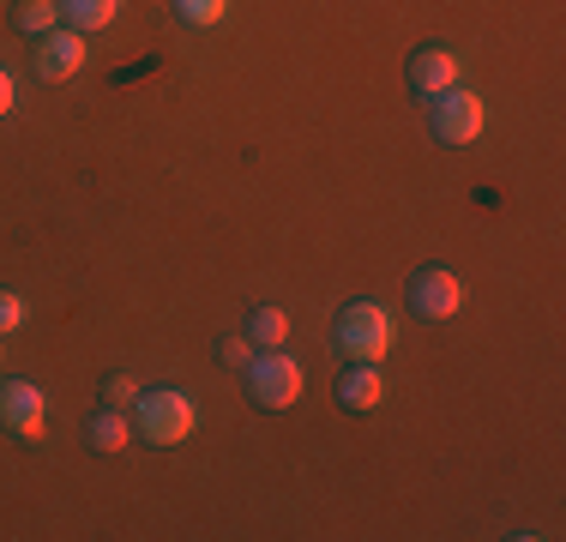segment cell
<instances>
[{
  "mask_svg": "<svg viewBox=\"0 0 566 542\" xmlns=\"http://www.w3.org/2000/svg\"><path fill=\"white\" fill-rule=\"evenodd\" d=\"M332 344L349 362H386V350L398 344V320L380 302H349L338 314V325H332Z\"/></svg>",
  "mask_w": 566,
  "mask_h": 542,
  "instance_id": "obj_1",
  "label": "cell"
},
{
  "mask_svg": "<svg viewBox=\"0 0 566 542\" xmlns=\"http://www.w3.org/2000/svg\"><path fill=\"white\" fill-rule=\"evenodd\" d=\"M193 428H199V410H193V398L175 392V386L139 392V404H133V434H145L151 446H181Z\"/></svg>",
  "mask_w": 566,
  "mask_h": 542,
  "instance_id": "obj_2",
  "label": "cell"
},
{
  "mask_svg": "<svg viewBox=\"0 0 566 542\" xmlns=\"http://www.w3.org/2000/svg\"><path fill=\"white\" fill-rule=\"evenodd\" d=\"M428 121H434V139L447 145V152H464V145H476L482 127H489V103H482L476 91L452 85V91H440V97H428Z\"/></svg>",
  "mask_w": 566,
  "mask_h": 542,
  "instance_id": "obj_3",
  "label": "cell"
},
{
  "mask_svg": "<svg viewBox=\"0 0 566 542\" xmlns=\"http://www.w3.org/2000/svg\"><path fill=\"white\" fill-rule=\"evenodd\" d=\"M248 392L265 410H290V404L302 398V362H295L290 350H260V356L248 362Z\"/></svg>",
  "mask_w": 566,
  "mask_h": 542,
  "instance_id": "obj_4",
  "label": "cell"
},
{
  "mask_svg": "<svg viewBox=\"0 0 566 542\" xmlns=\"http://www.w3.org/2000/svg\"><path fill=\"white\" fill-rule=\"evenodd\" d=\"M43 423H49L43 386H31V379H7V386H0V428H7L12 440H36Z\"/></svg>",
  "mask_w": 566,
  "mask_h": 542,
  "instance_id": "obj_5",
  "label": "cell"
},
{
  "mask_svg": "<svg viewBox=\"0 0 566 542\" xmlns=\"http://www.w3.org/2000/svg\"><path fill=\"white\" fill-rule=\"evenodd\" d=\"M458 302H464V283H458V271L422 265V271L410 278V308H416V320H452Z\"/></svg>",
  "mask_w": 566,
  "mask_h": 542,
  "instance_id": "obj_6",
  "label": "cell"
},
{
  "mask_svg": "<svg viewBox=\"0 0 566 542\" xmlns=\"http://www.w3.org/2000/svg\"><path fill=\"white\" fill-rule=\"evenodd\" d=\"M78 66H85V31L61 24V31L36 37V79H43V85H66Z\"/></svg>",
  "mask_w": 566,
  "mask_h": 542,
  "instance_id": "obj_7",
  "label": "cell"
},
{
  "mask_svg": "<svg viewBox=\"0 0 566 542\" xmlns=\"http://www.w3.org/2000/svg\"><path fill=\"white\" fill-rule=\"evenodd\" d=\"M452 85H458V61L440 43L410 54V91L416 97H440V91H452Z\"/></svg>",
  "mask_w": 566,
  "mask_h": 542,
  "instance_id": "obj_8",
  "label": "cell"
},
{
  "mask_svg": "<svg viewBox=\"0 0 566 542\" xmlns=\"http://www.w3.org/2000/svg\"><path fill=\"white\" fill-rule=\"evenodd\" d=\"M380 398H386V379H380L374 362H356V368L338 379V404H344V410H374Z\"/></svg>",
  "mask_w": 566,
  "mask_h": 542,
  "instance_id": "obj_9",
  "label": "cell"
},
{
  "mask_svg": "<svg viewBox=\"0 0 566 542\" xmlns=\"http://www.w3.org/2000/svg\"><path fill=\"white\" fill-rule=\"evenodd\" d=\"M61 12H66V24L73 31H109L115 24V12H120V0H61Z\"/></svg>",
  "mask_w": 566,
  "mask_h": 542,
  "instance_id": "obj_10",
  "label": "cell"
},
{
  "mask_svg": "<svg viewBox=\"0 0 566 542\" xmlns=\"http://www.w3.org/2000/svg\"><path fill=\"white\" fill-rule=\"evenodd\" d=\"M61 0H19L12 7V24H19L24 37H49V31H61Z\"/></svg>",
  "mask_w": 566,
  "mask_h": 542,
  "instance_id": "obj_11",
  "label": "cell"
},
{
  "mask_svg": "<svg viewBox=\"0 0 566 542\" xmlns=\"http://www.w3.org/2000/svg\"><path fill=\"white\" fill-rule=\"evenodd\" d=\"M127 440H133V416L127 410H115V404H109V410L91 416V446H97V452H120Z\"/></svg>",
  "mask_w": 566,
  "mask_h": 542,
  "instance_id": "obj_12",
  "label": "cell"
},
{
  "mask_svg": "<svg viewBox=\"0 0 566 542\" xmlns=\"http://www.w3.org/2000/svg\"><path fill=\"white\" fill-rule=\"evenodd\" d=\"M248 337H253V350H283V337H290V314H283V308H253Z\"/></svg>",
  "mask_w": 566,
  "mask_h": 542,
  "instance_id": "obj_13",
  "label": "cell"
},
{
  "mask_svg": "<svg viewBox=\"0 0 566 542\" xmlns=\"http://www.w3.org/2000/svg\"><path fill=\"white\" fill-rule=\"evenodd\" d=\"M175 12H181L193 31H211V24H223V12H229V0H175Z\"/></svg>",
  "mask_w": 566,
  "mask_h": 542,
  "instance_id": "obj_14",
  "label": "cell"
},
{
  "mask_svg": "<svg viewBox=\"0 0 566 542\" xmlns=\"http://www.w3.org/2000/svg\"><path fill=\"white\" fill-rule=\"evenodd\" d=\"M103 398H109L115 410H133V404H139V379H133L127 368L109 374V379H103Z\"/></svg>",
  "mask_w": 566,
  "mask_h": 542,
  "instance_id": "obj_15",
  "label": "cell"
},
{
  "mask_svg": "<svg viewBox=\"0 0 566 542\" xmlns=\"http://www.w3.org/2000/svg\"><path fill=\"white\" fill-rule=\"evenodd\" d=\"M24 320H31V308H24V295H19V290H0V337H12Z\"/></svg>",
  "mask_w": 566,
  "mask_h": 542,
  "instance_id": "obj_16",
  "label": "cell"
},
{
  "mask_svg": "<svg viewBox=\"0 0 566 542\" xmlns=\"http://www.w3.org/2000/svg\"><path fill=\"white\" fill-rule=\"evenodd\" d=\"M218 356L229 362V368H248V362H253V337H223Z\"/></svg>",
  "mask_w": 566,
  "mask_h": 542,
  "instance_id": "obj_17",
  "label": "cell"
},
{
  "mask_svg": "<svg viewBox=\"0 0 566 542\" xmlns=\"http://www.w3.org/2000/svg\"><path fill=\"white\" fill-rule=\"evenodd\" d=\"M12 103H19V85H12V73H7V66H0V121L12 115Z\"/></svg>",
  "mask_w": 566,
  "mask_h": 542,
  "instance_id": "obj_18",
  "label": "cell"
}]
</instances>
